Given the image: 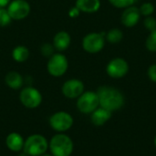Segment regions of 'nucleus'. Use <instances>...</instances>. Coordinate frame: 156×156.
Returning a JSON list of instances; mask_svg holds the SVG:
<instances>
[{
  "instance_id": "1",
  "label": "nucleus",
  "mask_w": 156,
  "mask_h": 156,
  "mask_svg": "<svg viewBox=\"0 0 156 156\" xmlns=\"http://www.w3.org/2000/svg\"><path fill=\"white\" fill-rule=\"evenodd\" d=\"M96 92L99 97L100 106L112 112L124 105V96L119 90L113 87L101 86Z\"/></svg>"
},
{
  "instance_id": "2",
  "label": "nucleus",
  "mask_w": 156,
  "mask_h": 156,
  "mask_svg": "<svg viewBox=\"0 0 156 156\" xmlns=\"http://www.w3.org/2000/svg\"><path fill=\"white\" fill-rule=\"evenodd\" d=\"M48 148L53 156H70L74 144L72 140L64 133L54 135L48 143Z\"/></svg>"
},
{
  "instance_id": "3",
  "label": "nucleus",
  "mask_w": 156,
  "mask_h": 156,
  "mask_svg": "<svg viewBox=\"0 0 156 156\" xmlns=\"http://www.w3.org/2000/svg\"><path fill=\"white\" fill-rule=\"evenodd\" d=\"M48 149V142L41 134H32L26 141L23 151L29 156H40Z\"/></svg>"
},
{
  "instance_id": "4",
  "label": "nucleus",
  "mask_w": 156,
  "mask_h": 156,
  "mask_svg": "<svg viewBox=\"0 0 156 156\" xmlns=\"http://www.w3.org/2000/svg\"><path fill=\"white\" fill-rule=\"evenodd\" d=\"M68 69H69L68 58L61 52L54 53L51 57L48 58L47 69L49 75L56 78L61 77L67 72Z\"/></svg>"
},
{
  "instance_id": "5",
  "label": "nucleus",
  "mask_w": 156,
  "mask_h": 156,
  "mask_svg": "<svg viewBox=\"0 0 156 156\" xmlns=\"http://www.w3.org/2000/svg\"><path fill=\"white\" fill-rule=\"evenodd\" d=\"M99 106V97L95 91H84L77 100V108L84 114L92 113Z\"/></svg>"
},
{
  "instance_id": "6",
  "label": "nucleus",
  "mask_w": 156,
  "mask_h": 156,
  "mask_svg": "<svg viewBox=\"0 0 156 156\" xmlns=\"http://www.w3.org/2000/svg\"><path fill=\"white\" fill-rule=\"evenodd\" d=\"M42 99L43 98L40 91L32 86L23 88L19 93L20 102L27 109L37 108L41 104Z\"/></svg>"
},
{
  "instance_id": "7",
  "label": "nucleus",
  "mask_w": 156,
  "mask_h": 156,
  "mask_svg": "<svg viewBox=\"0 0 156 156\" xmlns=\"http://www.w3.org/2000/svg\"><path fill=\"white\" fill-rule=\"evenodd\" d=\"M73 122V117L69 112L63 111L55 112L49 118L50 127L60 133L69 131L72 127Z\"/></svg>"
},
{
  "instance_id": "8",
  "label": "nucleus",
  "mask_w": 156,
  "mask_h": 156,
  "mask_svg": "<svg viewBox=\"0 0 156 156\" xmlns=\"http://www.w3.org/2000/svg\"><path fill=\"white\" fill-rule=\"evenodd\" d=\"M104 46L105 37L101 33H89L82 39V48L86 52L90 54H96L101 52Z\"/></svg>"
},
{
  "instance_id": "9",
  "label": "nucleus",
  "mask_w": 156,
  "mask_h": 156,
  "mask_svg": "<svg viewBox=\"0 0 156 156\" xmlns=\"http://www.w3.org/2000/svg\"><path fill=\"white\" fill-rule=\"evenodd\" d=\"M6 9L12 20H22L29 15L31 7L27 0H11Z\"/></svg>"
},
{
  "instance_id": "10",
  "label": "nucleus",
  "mask_w": 156,
  "mask_h": 156,
  "mask_svg": "<svg viewBox=\"0 0 156 156\" xmlns=\"http://www.w3.org/2000/svg\"><path fill=\"white\" fill-rule=\"evenodd\" d=\"M106 72L113 79L123 78L129 72V64L122 58H114L108 63Z\"/></svg>"
},
{
  "instance_id": "11",
  "label": "nucleus",
  "mask_w": 156,
  "mask_h": 156,
  "mask_svg": "<svg viewBox=\"0 0 156 156\" xmlns=\"http://www.w3.org/2000/svg\"><path fill=\"white\" fill-rule=\"evenodd\" d=\"M61 91L68 99H78L84 92V83L78 79H70L62 85Z\"/></svg>"
},
{
  "instance_id": "12",
  "label": "nucleus",
  "mask_w": 156,
  "mask_h": 156,
  "mask_svg": "<svg viewBox=\"0 0 156 156\" xmlns=\"http://www.w3.org/2000/svg\"><path fill=\"white\" fill-rule=\"evenodd\" d=\"M141 16L142 15L140 13L139 7L132 5L127 8H124V11L122 12L121 16V21L124 27H133L139 23Z\"/></svg>"
},
{
  "instance_id": "13",
  "label": "nucleus",
  "mask_w": 156,
  "mask_h": 156,
  "mask_svg": "<svg viewBox=\"0 0 156 156\" xmlns=\"http://www.w3.org/2000/svg\"><path fill=\"white\" fill-rule=\"evenodd\" d=\"M71 43V37L66 31H58L53 37V46L55 50L58 52H62L70 46Z\"/></svg>"
},
{
  "instance_id": "14",
  "label": "nucleus",
  "mask_w": 156,
  "mask_h": 156,
  "mask_svg": "<svg viewBox=\"0 0 156 156\" xmlns=\"http://www.w3.org/2000/svg\"><path fill=\"white\" fill-rule=\"evenodd\" d=\"M5 144L10 151L18 153L23 150L25 140L21 134L17 133H11L7 135L5 139Z\"/></svg>"
},
{
  "instance_id": "15",
  "label": "nucleus",
  "mask_w": 156,
  "mask_h": 156,
  "mask_svg": "<svg viewBox=\"0 0 156 156\" xmlns=\"http://www.w3.org/2000/svg\"><path fill=\"white\" fill-rule=\"evenodd\" d=\"M91 122L96 126H101L106 123L112 118V112L102 108L98 107L92 113H90Z\"/></svg>"
},
{
  "instance_id": "16",
  "label": "nucleus",
  "mask_w": 156,
  "mask_h": 156,
  "mask_svg": "<svg viewBox=\"0 0 156 156\" xmlns=\"http://www.w3.org/2000/svg\"><path fill=\"white\" fill-rule=\"evenodd\" d=\"M75 6L84 13H95L101 8V0H76Z\"/></svg>"
},
{
  "instance_id": "17",
  "label": "nucleus",
  "mask_w": 156,
  "mask_h": 156,
  "mask_svg": "<svg viewBox=\"0 0 156 156\" xmlns=\"http://www.w3.org/2000/svg\"><path fill=\"white\" fill-rule=\"evenodd\" d=\"M5 84L12 90H19L24 83L22 75L17 71H9L5 77Z\"/></svg>"
},
{
  "instance_id": "18",
  "label": "nucleus",
  "mask_w": 156,
  "mask_h": 156,
  "mask_svg": "<svg viewBox=\"0 0 156 156\" xmlns=\"http://www.w3.org/2000/svg\"><path fill=\"white\" fill-rule=\"evenodd\" d=\"M29 55H30L29 49L26 46H23V45L16 46L12 50V58L16 62H18V63L27 61L29 58Z\"/></svg>"
},
{
  "instance_id": "19",
  "label": "nucleus",
  "mask_w": 156,
  "mask_h": 156,
  "mask_svg": "<svg viewBox=\"0 0 156 156\" xmlns=\"http://www.w3.org/2000/svg\"><path fill=\"white\" fill-rule=\"evenodd\" d=\"M105 38L107 39L108 42L112 44H117L121 42L123 38V32L120 28H112L110 29L105 36Z\"/></svg>"
},
{
  "instance_id": "20",
  "label": "nucleus",
  "mask_w": 156,
  "mask_h": 156,
  "mask_svg": "<svg viewBox=\"0 0 156 156\" xmlns=\"http://www.w3.org/2000/svg\"><path fill=\"white\" fill-rule=\"evenodd\" d=\"M146 48L151 52H156V29L150 32L145 41Z\"/></svg>"
},
{
  "instance_id": "21",
  "label": "nucleus",
  "mask_w": 156,
  "mask_h": 156,
  "mask_svg": "<svg viewBox=\"0 0 156 156\" xmlns=\"http://www.w3.org/2000/svg\"><path fill=\"white\" fill-rule=\"evenodd\" d=\"M139 10H140V13L142 16H144L145 17L150 16L154 12V5L150 2H145L139 7Z\"/></svg>"
},
{
  "instance_id": "22",
  "label": "nucleus",
  "mask_w": 156,
  "mask_h": 156,
  "mask_svg": "<svg viewBox=\"0 0 156 156\" xmlns=\"http://www.w3.org/2000/svg\"><path fill=\"white\" fill-rule=\"evenodd\" d=\"M12 21L6 7H0V27H6Z\"/></svg>"
},
{
  "instance_id": "23",
  "label": "nucleus",
  "mask_w": 156,
  "mask_h": 156,
  "mask_svg": "<svg viewBox=\"0 0 156 156\" xmlns=\"http://www.w3.org/2000/svg\"><path fill=\"white\" fill-rule=\"evenodd\" d=\"M109 2L116 8H127L133 5L135 0H109Z\"/></svg>"
},
{
  "instance_id": "24",
  "label": "nucleus",
  "mask_w": 156,
  "mask_h": 156,
  "mask_svg": "<svg viewBox=\"0 0 156 156\" xmlns=\"http://www.w3.org/2000/svg\"><path fill=\"white\" fill-rule=\"evenodd\" d=\"M40 51H41V54L45 57H51L55 52V48L53 46V44H50V43H45L41 46V48H40Z\"/></svg>"
},
{
  "instance_id": "25",
  "label": "nucleus",
  "mask_w": 156,
  "mask_h": 156,
  "mask_svg": "<svg viewBox=\"0 0 156 156\" xmlns=\"http://www.w3.org/2000/svg\"><path fill=\"white\" fill-rule=\"evenodd\" d=\"M144 27L150 32L156 29V19L154 16H146L145 19H144Z\"/></svg>"
},
{
  "instance_id": "26",
  "label": "nucleus",
  "mask_w": 156,
  "mask_h": 156,
  "mask_svg": "<svg viewBox=\"0 0 156 156\" xmlns=\"http://www.w3.org/2000/svg\"><path fill=\"white\" fill-rule=\"evenodd\" d=\"M147 75L153 82L156 83V64H153L148 68Z\"/></svg>"
},
{
  "instance_id": "27",
  "label": "nucleus",
  "mask_w": 156,
  "mask_h": 156,
  "mask_svg": "<svg viewBox=\"0 0 156 156\" xmlns=\"http://www.w3.org/2000/svg\"><path fill=\"white\" fill-rule=\"evenodd\" d=\"M80 15V9L77 8L76 6H72V7L69 8V17H71V18H76V17H78Z\"/></svg>"
},
{
  "instance_id": "28",
  "label": "nucleus",
  "mask_w": 156,
  "mask_h": 156,
  "mask_svg": "<svg viewBox=\"0 0 156 156\" xmlns=\"http://www.w3.org/2000/svg\"><path fill=\"white\" fill-rule=\"evenodd\" d=\"M11 0H0V7H6Z\"/></svg>"
},
{
  "instance_id": "29",
  "label": "nucleus",
  "mask_w": 156,
  "mask_h": 156,
  "mask_svg": "<svg viewBox=\"0 0 156 156\" xmlns=\"http://www.w3.org/2000/svg\"><path fill=\"white\" fill-rule=\"evenodd\" d=\"M17 156H29V155H28V154H27V153H25V152L23 151L22 153H20V154H18Z\"/></svg>"
},
{
  "instance_id": "30",
  "label": "nucleus",
  "mask_w": 156,
  "mask_h": 156,
  "mask_svg": "<svg viewBox=\"0 0 156 156\" xmlns=\"http://www.w3.org/2000/svg\"><path fill=\"white\" fill-rule=\"evenodd\" d=\"M40 156H53L52 154H42V155Z\"/></svg>"
},
{
  "instance_id": "31",
  "label": "nucleus",
  "mask_w": 156,
  "mask_h": 156,
  "mask_svg": "<svg viewBox=\"0 0 156 156\" xmlns=\"http://www.w3.org/2000/svg\"><path fill=\"white\" fill-rule=\"evenodd\" d=\"M154 144H155V146H156V136H155V138H154Z\"/></svg>"
}]
</instances>
